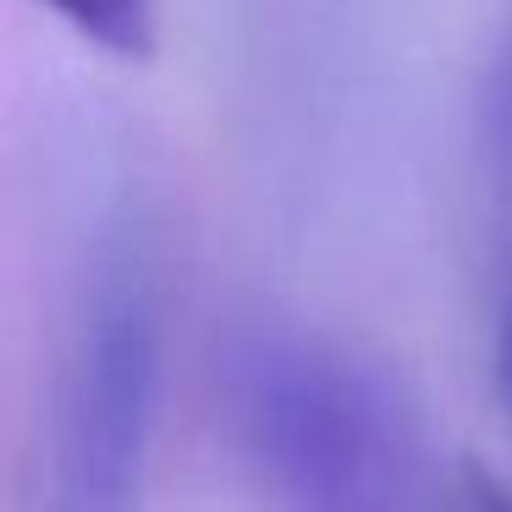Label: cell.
Instances as JSON below:
<instances>
[{
    "label": "cell",
    "mask_w": 512,
    "mask_h": 512,
    "mask_svg": "<svg viewBox=\"0 0 512 512\" xmlns=\"http://www.w3.org/2000/svg\"><path fill=\"white\" fill-rule=\"evenodd\" d=\"M160 408V292L144 248L94 259L56 386L45 512H144Z\"/></svg>",
    "instance_id": "1"
},
{
    "label": "cell",
    "mask_w": 512,
    "mask_h": 512,
    "mask_svg": "<svg viewBox=\"0 0 512 512\" xmlns=\"http://www.w3.org/2000/svg\"><path fill=\"white\" fill-rule=\"evenodd\" d=\"M237 408L287 512H397L408 430L353 358L303 336H259L237 364Z\"/></svg>",
    "instance_id": "2"
},
{
    "label": "cell",
    "mask_w": 512,
    "mask_h": 512,
    "mask_svg": "<svg viewBox=\"0 0 512 512\" xmlns=\"http://www.w3.org/2000/svg\"><path fill=\"white\" fill-rule=\"evenodd\" d=\"M39 6L122 61L155 56V0H39Z\"/></svg>",
    "instance_id": "3"
},
{
    "label": "cell",
    "mask_w": 512,
    "mask_h": 512,
    "mask_svg": "<svg viewBox=\"0 0 512 512\" xmlns=\"http://www.w3.org/2000/svg\"><path fill=\"white\" fill-rule=\"evenodd\" d=\"M496 397L512 413V281H507V303H501V320H496Z\"/></svg>",
    "instance_id": "4"
}]
</instances>
